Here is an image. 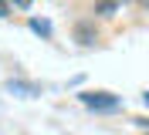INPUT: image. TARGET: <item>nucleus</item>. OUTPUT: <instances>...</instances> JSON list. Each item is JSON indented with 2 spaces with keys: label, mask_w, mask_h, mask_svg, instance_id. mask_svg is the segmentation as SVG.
Masks as SVG:
<instances>
[{
  "label": "nucleus",
  "mask_w": 149,
  "mask_h": 135,
  "mask_svg": "<svg viewBox=\"0 0 149 135\" xmlns=\"http://www.w3.org/2000/svg\"><path fill=\"white\" fill-rule=\"evenodd\" d=\"M81 101H85V105H92V108H115V105H119V98L109 95V91H85Z\"/></svg>",
  "instance_id": "f257e3e1"
},
{
  "label": "nucleus",
  "mask_w": 149,
  "mask_h": 135,
  "mask_svg": "<svg viewBox=\"0 0 149 135\" xmlns=\"http://www.w3.org/2000/svg\"><path fill=\"white\" fill-rule=\"evenodd\" d=\"M122 3H125V0H95V14H98V17H112V14L122 10Z\"/></svg>",
  "instance_id": "f03ea898"
},
{
  "label": "nucleus",
  "mask_w": 149,
  "mask_h": 135,
  "mask_svg": "<svg viewBox=\"0 0 149 135\" xmlns=\"http://www.w3.org/2000/svg\"><path fill=\"white\" fill-rule=\"evenodd\" d=\"M74 34H78L81 44H95V30H92L88 24H78V27H74Z\"/></svg>",
  "instance_id": "7ed1b4c3"
},
{
  "label": "nucleus",
  "mask_w": 149,
  "mask_h": 135,
  "mask_svg": "<svg viewBox=\"0 0 149 135\" xmlns=\"http://www.w3.org/2000/svg\"><path fill=\"white\" fill-rule=\"evenodd\" d=\"M7 3H14L17 10H27V7H31V0H7Z\"/></svg>",
  "instance_id": "20e7f679"
},
{
  "label": "nucleus",
  "mask_w": 149,
  "mask_h": 135,
  "mask_svg": "<svg viewBox=\"0 0 149 135\" xmlns=\"http://www.w3.org/2000/svg\"><path fill=\"white\" fill-rule=\"evenodd\" d=\"M7 10H10V7H7V0H0V17H7Z\"/></svg>",
  "instance_id": "39448f33"
},
{
  "label": "nucleus",
  "mask_w": 149,
  "mask_h": 135,
  "mask_svg": "<svg viewBox=\"0 0 149 135\" xmlns=\"http://www.w3.org/2000/svg\"><path fill=\"white\" fill-rule=\"evenodd\" d=\"M136 3H139V7H146V3H149V0H136Z\"/></svg>",
  "instance_id": "423d86ee"
}]
</instances>
